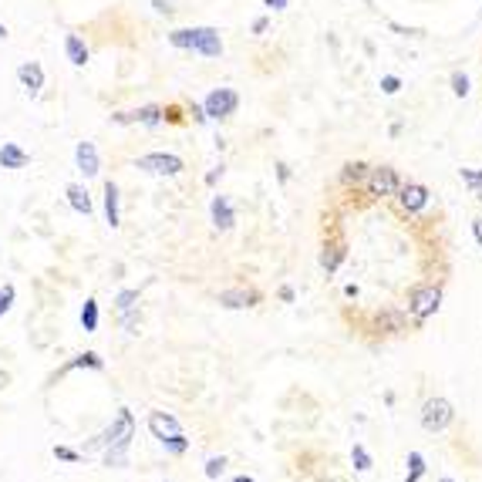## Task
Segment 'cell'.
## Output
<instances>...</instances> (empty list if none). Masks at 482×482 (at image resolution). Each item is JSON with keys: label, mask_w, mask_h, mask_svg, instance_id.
Returning <instances> with one entry per match:
<instances>
[{"label": "cell", "mask_w": 482, "mask_h": 482, "mask_svg": "<svg viewBox=\"0 0 482 482\" xmlns=\"http://www.w3.org/2000/svg\"><path fill=\"white\" fill-rule=\"evenodd\" d=\"M176 51H193L199 57H223V34L216 27H176L166 34Z\"/></svg>", "instance_id": "1"}, {"label": "cell", "mask_w": 482, "mask_h": 482, "mask_svg": "<svg viewBox=\"0 0 482 482\" xmlns=\"http://www.w3.org/2000/svg\"><path fill=\"white\" fill-rule=\"evenodd\" d=\"M398 186H402L398 169H391V166H371L364 186H361V193H364L368 199H395Z\"/></svg>", "instance_id": "2"}, {"label": "cell", "mask_w": 482, "mask_h": 482, "mask_svg": "<svg viewBox=\"0 0 482 482\" xmlns=\"http://www.w3.org/2000/svg\"><path fill=\"white\" fill-rule=\"evenodd\" d=\"M438 307H442V287L438 283H418V287H411L408 290V314H411V321H429L431 314H438Z\"/></svg>", "instance_id": "3"}, {"label": "cell", "mask_w": 482, "mask_h": 482, "mask_svg": "<svg viewBox=\"0 0 482 482\" xmlns=\"http://www.w3.org/2000/svg\"><path fill=\"white\" fill-rule=\"evenodd\" d=\"M139 172H149V176H162V179H176L186 172V159L176 152H145L132 162Z\"/></svg>", "instance_id": "4"}, {"label": "cell", "mask_w": 482, "mask_h": 482, "mask_svg": "<svg viewBox=\"0 0 482 482\" xmlns=\"http://www.w3.org/2000/svg\"><path fill=\"white\" fill-rule=\"evenodd\" d=\"M395 203L402 209V216H418V213L429 209L431 189L425 182H405V179H402V186H398V193H395Z\"/></svg>", "instance_id": "5"}, {"label": "cell", "mask_w": 482, "mask_h": 482, "mask_svg": "<svg viewBox=\"0 0 482 482\" xmlns=\"http://www.w3.org/2000/svg\"><path fill=\"white\" fill-rule=\"evenodd\" d=\"M236 108H240L236 88H213V91L203 98V111H206L209 122H226V118L236 115Z\"/></svg>", "instance_id": "6"}, {"label": "cell", "mask_w": 482, "mask_h": 482, "mask_svg": "<svg viewBox=\"0 0 482 482\" xmlns=\"http://www.w3.org/2000/svg\"><path fill=\"white\" fill-rule=\"evenodd\" d=\"M111 122H115V125L159 128V125H166V105H139V108H128V111H115Z\"/></svg>", "instance_id": "7"}, {"label": "cell", "mask_w": 482, "mask_h": 482, "mask_svg": "<svg viewBox=\"0 0 482 482\" xmlns=\"http://www.w3.org/2000/svg\"><path fill=\"white\" fill-rule=\"evenodd\" d=\"M132 431H135V418H132V411L122 408L118 411V418L102 431V435H95L88 445H84V452H95V449H108L111 442H118V438H132Z\"/></svg>", "instance_id": "8"}, {"label": "cell", "mask_w": 482, "mask_h": 482, "mask_svg": "<svg viewBox=\"0 0 482 482\" xmlns=\"http://www.w3.org/2000/svg\"><path fill=\"white\" fill-rule=\"evenodd\" d=\"M456 411H452V402L449 398H429L422 405V429L425 431H445L452 425Z\"/></svg>", "instance_id": "9"}, {"label": "cell", "mask_w": 482, "mask_h": 482, "mask_svg": "<svg viewBox=\"0 0 482 482\" xmlns=\"http://www.w3.org/2000/svg\"><path fill=\"white\" fill-rule=\"evenodd\" d=\"M263 301V294L253 287H233V290H220L216 294V304L226 307V310H243V307H256Z\"/></svg>", "instance_id": "10"}, {"label": "cell", "mask_w": 482, "mask_h": 482, "mask_svg": "<svg viewBox=\"0 0 482 482\" xmlns=\"http://www.w3.org/2000/svg\"><path fill=\"white\" fill-rule=\"evenodd\" d=\"M209 220H213V226L220 229V233H229V229L236 226L233 199H229V196H213V203H209Z\"/></svg>", "instance_id": "11"}, {"label": "cell", "mask_w": 482, "mask_h": 482, "mask_svg": "<svg viewBox=\"0 0 482 482\" xmlns=\"http://www.w3.org/2000/svg\"><path fill=\"white\" fill-rule=\"evenodd\" d=\"M75 166L84 172V179H95L98 172H102V159H98L95 142H78L75 145Z\"/></svg>", "instance_id": "12"}, {"label": "cell", "mask_w": 482, "mask_h": 482, "mask_svg": "<svg viewBox=\"0 0 482 482\" xmlns=\"http://www.w3.org/2000/svg\"><path fill=\"white\" fill-rule=\"evenodd\" d=\"M17 81H21V88H24L30 98H37L41 88H44V68H41L37 61H24V64L17 68Z\"/></svg>", "instance_id": "13"}, {"label": "cell", "mask_w": 482, "mask_h": 482, "mask_svg": "<svg viewBox=\"0 0 482 482\" xmlns=\"http://www.w3.org/2000/svg\"><path fill=\"white\" fill-rule=\"evenodd\" d=\"M368 162H361V159H355V162H344L341 166V172H337V182H341V189H361L364 186V179H368Z\"/></svg>", "instance_id": "14"}, {"label": "cell", "mask_w": 482, "mask_h": 482, "mask_svg": "<svg viewBox=\"0 0 482 482\" xmlns=\"http://www.w3.org/2000/svg\"><path fill=\"white\" fill-rule=\"evenodd\" d=\"M149 431L162 442V438H169V435H179L182 425H179L176 415H169V411H152V415H149Z\"/></svg>", "instance_id": "15"}, {"label": "cell", "mask_w": 482, "mask_h": 482, "mask_svg": "<svg viewBox=\"0 0 482 482\" xmlns=\"http://www.w3.org/2000/svg\"><path fill=\"white\" fill-rule=\"evenodd\" d=\"M344 256H348V243H344V240H328L324 250H321V270H324V274H334V270L344 263Z\"/></svg>", "instance_id": "16"}, {"label": "cell", "mask_w": 482, "mask_h": 482, "mask_svg": "<svg viewBox=\"0 0 482 482\" xmlns=\"http://www.w3.org/2000/svg\"><path fill=\"white\" fill-rule=\"evenodd\" d=\"M64 196H68V206L75 209L78 216H91V213H95V203H91V196H88V189H84L81 182H71V186L64 189Z\"/></svg>", "instance_id": "17"}, {"label": "cell", "mask_w": 482, "mask_h": 482, "mask_svg": "<svg viewBox=\"0 0 482 482\" xmlns=\"http://www.w3.org/2000/svg\"><path fill=\"white\" fill-rule=\"evenodd\" d=\"M375 328H378L381 334H405L408 314H402V310H381L378 317H375Z\"/></svg>", "instance_id": "18"}, {"label": "cell", "mask_w": 482, "mask_h": 482, "mask_svg": "<svg viewBox=\"0 0 482 482\" xmlns=\"http://www.w3.org/2000/svg\"><path fill=\"white\" fill-rule=\"evenodd\" d=\"M105 220H108V226L115 229L122 223V216H118V186H115V179H105Z\"/></svg>", "instance_id": "19"}, {"label": "cell", "mask_w": 482, "mask_h": 482, "mask_svg": "<svg viewBox=\"0 0 482 482\" xmlns=\"http://www.w3.org/2000/svg\"><path fill=\"white\" fill-rule=\"evenodd\" d=\"M27 162H30V155H27L17 142H3V145H0V166H3V169H24Z\"/></svg>", "instance_id": "20"}, {"label": "cell", "mask_w": 482, "mask_h": 482, "mask_svg": "<svg viewBox=\"0 0 482 482\" xmlns=\"http://www.w3.org/2000/svg\"><path fill=\"white\" fill-rule=\"evenodd\" d=\"M64 54H68V61L75 64V68H84L88 61H91V51H88V44L78 37V34H68L64 37Z\"/></svg>", "instance_id": "21"}, {"label": "cell", "mask_w": 482, "mask_h": 482, "mask_svg": "<svg viewBox=\"0 0 482 482\" xmlns=\"http://www.w3.org/2000/svg\"><path fill=\"white\" fill-rule=\"evenodd\" d=\"M75 368H91V371H102L105 361H102V355H95V351H84V355H78L75 361H68V364H64V371H75Z\"/></svg>", "instance_id": "22"}, {"label": "cell", "mask_w": 482, "mask_h": 482, "mask_svg": "<svg viewBox=\"0 0 482 482\" xmlns=\"http://www.w3.org/2000/svg\"><path fill=\"white\" fill-rule=\"evenodd\" d=\"M81 328H84V334L98 330V301H84V307H81Z\"/></svg>", "instance_id": "23"}, {"label": "cell", "mask_w": 482, "mask_h": 482, "mask_svg": "<svg viewBox=\"0 0 482 482\" xmlns=\"http://www.w3.org/2000/svg\"><path fill=\"white\" fill-rule=\"evenodd\" d=\"M449 88H452L456 98H465V95L472 91V81H469L465 71H452V75H449Z\"/></svg>", "instance_id": "24"}, {"label": "cell", "mask_w": 482, "mask_h": 482, "mask_svg": "<svg viewBox=\"0 0 482 482\" xmlns=\"http://www.w3.org/2000/svg\"><path fill=\"white\" fill-rule=\"evenodd\" d=\"M425 476V456L422 452H408V476L405 482H418Z\"/></svg>", "instance_id": "25"}, {"label": "cell", "mask_w": 482, "mask_h": 482, "mask_svg": "<svg viewBox=\"0 0 482 482\" xmlns=\"http://www.w3.org/2000/svg\"><path fill=\"white\" fill-rule=\"evenodd\" d=\"M115 310H118V314L139 310V290H122V294L115 297Z\"/></svg>", "instance_id": "26"}, {"label": "cell", "mask_w": 482, "mask_h": 482, "mask_svg": "<svg viewBox=\"0 0 482 482\" xmlns=\"http://www.w3.org/2000/svg\"><path fill=\"white\" fill-rule=\"evenodd\" d=\"M162 449L166 452H172V456H182L186 449H189V438L179 431V435H169V438H162Z\"/></svg>", "instance_id": "27"}, {"label": "cell", "mask_w": 482, "mask_h": 482, "mask_svg": "<svg viewBox=\"0 0 482 482\" xmlns=\"http://www.w3.org/2000/svg\"><path fill=\"white\" fill-rule=\"evenodd\" d=\"M223 469H226V458H223V456H209V458H206V469H203V472H206V479L216 482L220 476H223Z\"/></svg>", "instance_id": "28"}, {"label": "cell", "mask_w": 482, "mask_h": 482, "mask_svg": "<svg viewBox=\"0 0 482 482\" xmlns=\"http://www.w3.org/2000/svg\"><path fill=\"white\" fill-rule=\"evenodd\" d=\"M351 462H355L357 472H368V469H371V456H368L364 445H355V449H351Z\"/></svg>", "instance_id": "29"}, {"label": "cell", "mask_w": 482, "mask_h": 482, "mask_svg": "<svg viewBox=\"0 0 482 482\" xmlns=\"http://www.w3.org/2000/svg\"><path fill=\"white\" fill-rule=\"evenodd\" d=\"M378 88H381V95H398V91H402V78L398 75H381Z\"/></svg>", "instance_id": "30"}, {"label": "cell", "mask_w": 482, "mask_h": 482, "mask_svg": "<svg viewBox=\"0 0 482 482\" xmlns=\"http://www.w3.org/2000/svg\"><path fill=\"white\" fill-rule=\"evenodd\" d=\"M14 297H17V290H14V283H3L0 287V317L14 307Z\"/></svg>", "instance_id": "31"}, {"label": "cell", "mask_w": 482, "mask_h": 482, "mask_svg": "<svg viewBox=\"0 0 482 482\" xmlns=\"http://www.w3.org/2000/svg\"><path fill=\"white\" fill-rule=\"evenodd\" d=\"M458 179H462L469 189H482V169H458Z\"/></svg>", "instance_id": "32"}, {"label": "cell", "mask_w": 482, "mask_h": 482, "mask_svg": "<svg viewBox=\"0 0 482 482\" xmlns=\"http://www.w3.org/2000/svg\"><path fill=\"white\" fill-rule=\"evenodd\" d=\"M54 458H61V462H81V452H75V449H68V445H54Z\"/></svg>", "instance_id": "33"}, {"label": "cell", "mask_w": 482, "mask_h": 482, "mask_svg": "<svg viewBox=\"0 0 482 482\" xmlns=\"http://www.w3.org/2000/svg\"><path fill=\"white\" fill-rule=\"evenodd\" d=\"M189 118H193L196 125H206V122H209L206 111H203V105H189Z\"/></svg>", "instance_id": "34"}, {"label": "cell", "mask_w": 482, "mask_h": 482, "mask_svg": "<svg viewBox=\"0 0 482 482\" xmlns=\"http://www.w3.org/2000/svg\"><path fill=\"white\" fill-rule=\"evenodd\" d=\"M223 172H226V166H223V162H220L216 169H209V172H206V186H216V182L223 179Z\"/></svg>", "instance_id": "35"}, {"label": "cell", "mask_w": 482, "mask_h": 482, "mask_svg": "<svg viewBox=\"0 0 482 482\" xmlns=\"http://www.w3.org/2000/svg\"><path fill=\"white\" fill-rule=\"evenodd\" d=\"M267 30H270V17H256V21H253V34L260 37V34H267Z\"/></svg>", "instance_id": "36"}, {"label": "cell", "mask_w": 482, "mask_h": 482, "mask_svg": "<svg viewBox=\"0 0 482 482\" xmlns=\"http://www.w3.org/2000/svg\"><path fill=\"white\" fill-rule=\"evenodd\" d=\"M152 7H155V14H172V3H166V0H152Z\"/></svg>", "instance_id": "37"}, {"label": "cell", "mask_w": 482, "mask_h": 482, "mask_svg": "<svg viewBox=\"0 0 482 482\" xmlns=\"http://www.w3.org/2000/svg\"><path fill=\"white\" fill-rule=\"evenodd\" d=\"M263 7H270V10H287L290 0H263Z\"/></svg>", "instance_id": "38"}, {"label": "cell", "mask_w": 482, "mask_h": 482, "mask_svg": "<svg viewBox=\"0 0 482 482\" xmlns=\"http://www.w3.org/2000/svg\"><path fill=\"white\" fill-rule=\"evenodd\" d=\"M280 301H283V304H294V287L283 283V287H280Z\"/></svg>", "instance_id": "39"}, {"label": "cell", "mask_w": 482, "mask_h": 482, "mask_svg": "<svg viewBox=\"0 0 482 482\" xmlns=\"http://www.w3.org/2000/svg\"><path fill=\"white\" fill-rule=\"evenodd\" d=\"M277 179H280V182H287V179H290V166H287V162H277Z\"/></svg>", "instance_id": "40"}, {"label": "cell", "mask_w": 482, "mask_h": 482, "mask_svg": "<svg viewBox=\"0 0 482 482\" xmlns=\"http://www.w3.org/2000/svg\"><path fill=\"white\" fill-rule=\"evenodd\" d=\"M472 236H476V243L482 247V220H472Z\"/></svg>", "instance_id": "41"}, {"label": "cell", "mask_w": 482, "mask_h": 482, "mask_svg": "<svg viewBox=\"0 0 482 482\" xmlns=\"http://www.w3.org/2000/svg\"><path fill=\"white\" fill-rule=\"evenodd\" d=\"M229 482H256V479H250V476H236V479H229Z\"/></svg>", "instance_id": "42"}, {"label": "cell", "mask_w": 482, "mask_h": 482, "mask_svg": "<svg viewBox=\"0 0 482 482\" xmlns=\"http://www.w3.org/2000/svg\"><path fill=\"white\" fill-rule=\"evenodd\" d=\"M472 196H476V199H479V203H482V189H472Z\"/></svg>", "instance_id": "43"}, {"label": "cell", "mask_w": 482, "mask_h": 482, "mask_svg": "<svg viewBox=\"0 0 482 482\" xmlns=\"http://www.w3.org/2000/svg\"><path fill=\"white\" fill-rule=\"evenodd\" d=\"M438 482H456V479H452V476H442V479H438Z\"/></svg>", "instance_id": "44"}, {"label": "cell", "mask_w": 482, "mask_h": 482, "mask_svg": "<svg viewBox=\"0 0 482 482\" xmlns=\"http://www.w3.org/2000/svg\"><path fill=\"white\" fill-rule=\"evenodd\" d=\"M0 37H7V27H3V24H0Z\"/></svg>", "instance_id": "45"}, {"label": "cell", "mask_w": 482, "mask_h": 482, "mask_svg": "<svg viewBox=\"0 0 482 482\" xmlns=\"http://www.w3.org/2000/svg\"><path fill=\"white\" fill-rule=\"evenodd\" d=\"M479 7H482V3H479Z\"/></svg>", "instance_id": "46"}]
</instances>
